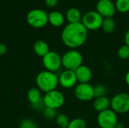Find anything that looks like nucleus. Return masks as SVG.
Segmentation results:
<instances>
[{"label": "nucleus", "instance_id": "10", "mask_svg": "<svg viewBox=\"0 0 129 128\" xmlns=\"http://www.w3.org/2000/svg\"><path fill=\"white\" fill-rule=\"evenodd\" d=\"M74 95L80 101L88 102L94 99V87L90 83H78L74 88Z\"/></svg>", "mask_w": 129, "mask_h": 128}, {"label": "nucleus", "instance_id": "15", "mask_svg": "<svg viewBox=\"0 0 129 128\" xmlns=\"http://www.w3.org/2000/svg\"><path fill=\"white\" fill-rule=\"evenodd\" d=\"M33 51L38 57L42 58L50 51V48L46 41L44 40H38L33 45Z\"/></svg>", "mask_w": 129, "mask_h": 128}, {"label": "nucleus", "instance_id": "17", "mask_svg": "<svg viewBox=\"0 0 129 128\" xmlns=\"http://www.w3.org/2000/svg\"><path fill=\"white\" fill-rule=\"evenodd\" d=\"M65 17L69 23H79L82 20V14L80 11L76 8H70L67 10Z\"/></svg>", "mask_w": 129, "mask_h": 128}, {"label": "nucleus", "instance_id": "11", "mask_svg": "<svg viewBox=\"0 0 129 128\" xmlns=\"http://www.w3.org/2000/svg\"><path fill=\"white\" fill-rule=\"evenodd\" d=\"M59 85L64 89H70L75 88L78 84V80L75 71L65 69L58 76Z\"/></svg>", "mask_w": 129, "mask_h": 128}, {"label": "nucleus", "instance_id": "18", "mask_svg": "<svg viewBox=\"0 0 129 128\" xmlns=\"http://www.w3.org/2000/svg\"><path fill=\"white\" fill-rule=\"evenodd\" d=\"M41 92L42 91L38 88H32L28 91L26 97H27L28 101L30 103L32 106L39 103L43 99V97H42Z\"/></svg>", "mask_w": 129, "mask_h": 128}, {"label": "nucleus", "instance_id": "8", "mask_svg": "<svg viewBox=\"0 0 129 128\" xmlns=\"http://www.w3.org/2000/svg\"><path fill=\"white\" fill-rule=\"evenodd\" d=\"M118 122L117 114L111 109L99 112L97 117V123L100 128H115Z\"/></svg>", "mask_w": 129, "mask_h": 128}, {"label": "nucleus", "instance_id": "27", "mask_svg": "<svg viewBox=\"0 0 129 128\" xmlns=\"http://www.w3.org/2000/svg\"><path fill=\"white\" fill-rule=\"evenodd\" d=\"M45 5L49 8H54L58 4V0H45Z\"/></svg>", "mask_w": 129, "mask_h": 128}, {"label": "nucleus", "instance_id": "6", "mask_svg": "<svg viewBox=\"0 0 129 128\" xmlns=\"http://www.w3.org/2000/svg\"><path fill=\"white\" fill-rule=\"evenodd\" d=\"M104 18L96 11H89L85 13L82 17L81 23L88 30H98L101 28Z\"/></svg>", "mask_w": 129, "mask_h": 128}, {"label": "nucleus", "instance_id": "28", "mask_svg": "<svg viewBox=\"0 0 129 128\" xmlns=\"http://www.w3.org/2000/svg\"><path fill=\"white\" fill-rule=\"evenodd\" d=\"M7 46L3 43H0V55H5L7 53Z\"/></svg>", "mask_w": 129, "mask_h": 128}, {"label": "nucleus", "instance_id": "3", "mask_svg": "<svg viewBox=\"0 0 129 128\" xmlns=\"http://www.w3.org/2000/svg\"><path fill=\"white\" fill-rule=\"evenodd\" d=\"M61 59L62 66L65 69L75 71L83 65V56L76 49H70L66 51L61 56Z\"/></svg>", "mask_w": 129, "mask_h": 128}, {"label": "nucleus", "instance_id": "30", "mask_svg": "<svg viewBox=\"0 0 129 128\" xmlns=\"http://www.w3.org/2000/svg\"><path fill=\"white\" fill-rule=\"evenodd\" d=\"M125 83L129 87V70L127 72L126 75H125Z\"/></svg>", "mask_w": 129, "mask_h": 128}, {"label": "nucleus", "instance_id": "22", "mask_svg": "<svg viewBox=\"0 0 129 128\" xmlns=\"http://www.w3.org/2000/svg\"><path fill=\"white\" fill-rule=\"evenodd\" d=\"M67 128H87L86 121L81 118H76L70 120Z\"/></svg>", "mask_w": 129, "mask_h": 128}, {"label": "nucleus", "instance_id": "14", "mask_svg": "<svg viewBox=\"0 0 129 128\" xmlns=\"http://www.w3.org/2000/svg\"><path fill=\"white\" fill-rule=\"evenodd\" d=\"M92 106L96 112L98 113L101 112L108 109H110V99L107 96L94 98Z\"/></svg>", "mask_w": 129, "mask_h": 128}, {"label": "nucleus", "instance_id": "1", "mask_svg": "<svg viewBox=\"0 0 129 128\" xmlns=\"http://www.w3.org/2000/svg\"><path fill=\"white\" fill-rule=\"evenodd\" d=\"M88 30L79 23H68L62 30L61 40L64 45L70 49L82 46L88 38Z\"/></svg>", "mask_w": 129, "mask_h": 128}, {"label": "nucleus", "instance_id": "25", "mask_svg": "<svg viewBox=\"0 0 129 128\" xmlns=\"http://www.w3.org/2000/svg\"><path fill=\"white\" fill-rule=\"evenodd\" d=\"M94 98L104 97L107 94V88L103 84H97L94 87Z\"/></svg>", "mask_w": 129, "mask_h": 128}, {"label": "nucleus", "instance_id": "2", "mask_svg": "<svg viewBox=\"0 0 129 128\" xmlns=\"http://www.w3.org/2000/svg\"><path fill=\"white\" fill-rule=\"evenodd\" d=\"M37 88L45 94L56 90L59 85L58 76L55 72L44 70L38 73L36 78Z\"/></svg>", "mask_w": 129, "mask_h": 128}, {"label": "nucleus", "instance_id": "16", "mask_svg": "<svg viewBox=\"0 0 129 128\" xmlns=\"http://www.w3.org/2000/svg\"><path fill=\"white\" fill-rule=\"evenodd\" d=\"M65 21V17L62 13L54 11L48 14V23L53 26L60 27L61 26Z\"/></svg>", "mask_w": 129, "mask_h": 128}, {"label": "nucleus", "instance_id": "19", "mask_svg": "<svg viewBox=\"0 0 129 128\" xmlns=\"http://www.w3.org/2000/svg\"><path fill=\"white\" fill-rule=\"evenodd\" d=\"M101 29H103L104 32L107 34L113 33L116 29V23H115V20L113 19V17L104 18Z\"/></svg>", "mask_w": 129, "mask_h": 128}, {"label": "nucleus", "instance_id": "31", "mask_svg": "<svg viewBox=\"0 0 129 128\" xmlns=\"http://www.w3.org/2000/svg\"><path fill=\"white\" fill-rule=\"evenodd\" d=\"M115 128H124V125H123L122 123H120V122H118V123H117V124L116 125Z\"/></svg>", "mask_w": 129, "mask_h": 128}, {"label": "nucleus", "instance_id": "29", "mask_svg": "<svg viewBox=\"0 0 129 128\" xmlns=\"http://www.w3.org/2000/svg\"><path fill=\"white\" fill-rule=\"evenodd\" d=\"M125 43L129 47V29L126 31L125 35Z\"/></svg>", "mask_w": 129, "mask_h": 128}, {"label": "nucleus", "instance_id": "24", "mask_svg": "<svg viewBox=\"0 0 129 128\" xmlns=\"http://www.w3.org/2000/svg\"><path fill=\"white\" fill-rule=\"evenodd\" d=\"M42 113L44 117L48 119V120H52L56 118L57 115V109L48 108V107H45L44 109L42 110Z\"/></svg>", "mask_w": 129, "mask_h": 128}, {"label": "nucleus", "instance_id": "23", "mask_svg": "<svg viewBox=\"0 0 129 128\" xmlns=\"http://www.w3.org/2000/svg\"><path fill=\"white\" fill-rule=\"evenodd\" d=\"M117 55L121 60H128L129 58V47L125 44L120 46L117 51Z\"/></svg>", "mask_w": 129, "mask_h": 128}, {"label": "nucleus", "instance_id": "20", "mask_svg": "<svg viewBox=\"0 0 129 128\" xmlns=\"http://www.w3.org/2000/svg\"><path fill=\"white\" fill-rule=\"evenodd\" d=\"M55 121L57 125L60 128H67V126L70 121V120L69 119L68 116L64 114V113H60L57 114L56 118H55Z\"/></svg>", "mask_w": 129, "mask_h": 128}, {"label": "nucleus", "instance_id": "13", "mask_svg": "<svg viewBox=\"0 0 129 128\" xmlns=\"http://www.w3.org/2000/svg\"><path fill=\"white\" fill-rule=\"evenodd\" d=\"M78 83H89L92 78V71L86 65H82L75 70Z\"/></svg>", "mask_w": 129, "mask_h": 128}, {"label": "nucleus", "instance_id": "12", "mask_svg": "<svg viewBox=\"0 0 129 128\" xmlns=\"http://www.w3.org/2000/svg\"><path fill=\"white\" fill-rule=\"evenodd\" d=\"M115 4L111 0H98L96 5V11H98L103 18H110L116 13Z\"/></svg>", "mask_w": 129, "mask_h": 128}, {"label": "nucleus", "instance_id": "5", "mask_svg": "<svg viewBox=\"0 0 129 128\" xmlns=\"http://www.w3.org/2000/svg\"><path fill=\"white\" fill-rule=\"evenodd\" d=\"M110 109L116 114H125L129 112V94L119 93L110 99Z\"/></svg>", "mask_w": 129, "mask_h": 128}, {"label": "nucleus", "instance_id": "4", "mask_svg": "<svg viewBox=\"0 0 129 128\" xmlns=\"http://www.w3.org/2000/svg\"><path fill=\"white\" fill-rule=\"evenodd\" d=\"M26 22L33 28H43L48 23V14L42 9H33L26 15Z\"/></svg>", "mask_w": 129, "mask_h": 128}, {"label": "nucleus", "instance_id": "21", "mask_svg": "<svg viewBox=\"0 0 129 128\" xmlns=\"http://www.w3.org/2000/svg\"><path fill=\"white\" fill-rule=\"evenodd\" d=\"M116 9L120 13H128L129 11V0H116L115 3Z\"/></svg>", "mask_w": 129, "mask_h": 128}, {"label": "nucleus", "instance_id": "7", "mask_svg": "<svg viewBox=\"0 0 129 128\" xmlns=\"http://www.w3.org/2000/svg\"><path fill=\"white\" fill-rule=\"evenodd\" d=\"M43 102L45 107L58 109L63 106L65 103V97L62 92L57 90H54L45 94Z\"/></svg>", "mask_w": 129, "mask_h": 128}, {"label": "nucleus", "instance_id": "26", "mask_svg": "<svg viewBox=\"0 0 129 128\" xmlns=\"http://www.w3.org/2000/svg\"><path fill=\"white\" fill-rule=\"evenodd\" d=\"M19 128H37V125L33 119L24 118L20 121Z\"/></svg>", "mask_w": 129, "mask_h": 128}, {"label": "nucleus", "instance_id": "9", "mask_svg": "<svg viewBox=\"0 0 129 128\" xmlns=\"http://www.w3.org/2000/svg\"><path fill=\"white\" fill-rule=\"evenodd\" d=\"M42 65L45 70L56 72L62 66L61 56L56 51H50L42 57Z\"/></svg>", "mask_w": 129, "mask_h": 128}]
</instances>
